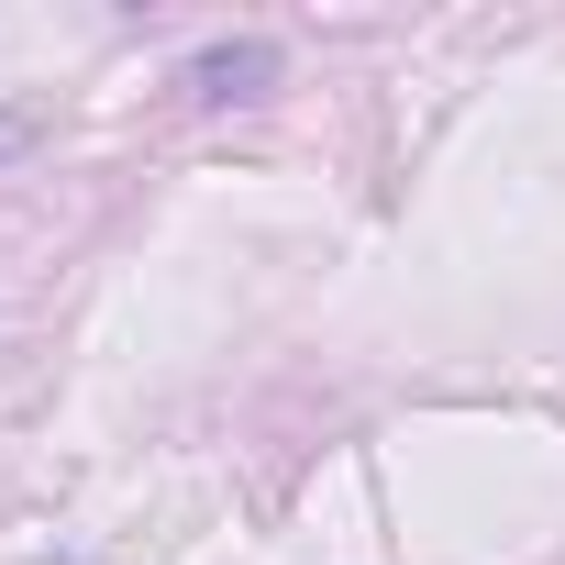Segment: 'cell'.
Wrapping results in <instances>:
<instances>
[{"instance_id": "cell-1", "label": "cell", "mask_w": 565, "mask_h": 565, "mask_svg": "<svg viewBox=\"0 0 565 565\" xmlns=\"http://www.w3.org/2000/svg\"><path fill=\"white\" fill-rule=\"evenodd\" d=\"M266 78H277V45H266V34H233V45H200V56H189V100H200V111L255 100Z\"/></svg>"}]
</instances>
